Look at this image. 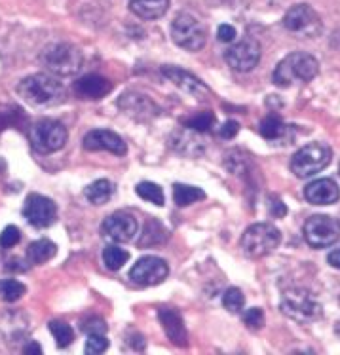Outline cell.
I'll return each mask as SVG.
<instances>
[{
    "label": "cell",
    "mask_w": 340,
    "mask_h": 355,
    "mask_svg": "<svg viewBox=\"0 0 340 355\" xmlns=\"http://www.w3.org/2000/svg\"><path fill=\"white\" fill-rule=\"evenodd\" d=\"M17 92L23 97V101L29 103L33 107H40V109L58 107L67 97L63 84L50 74H31L22 80V84L17 86Z\"/></svg>",
    "instance_id": "1"
},
{
    "label": "cell",
    "mask_w": 340,
    "mask_h": 355,
    "mask_svg": "<svg viewBox=\"0 0 340 355\" xmlns=\"http://www.w3.org/2000/svg\"><path fill=\"white\" fill-rule=\"evenodd\" d=\"M319 73V63L316 58L304 51H295L283 58L274 69V84L280 87H289L295 82H310Z\"/></svg>",
    "instance_id": "2"
},
{
    "label": "cell",
    "mask_w": 340,
    "mask_h": 355,
    "mask_svg": "<svg viewBox=\"0 0 340 355\" xmlns=\"http://www.w3.org/2000/svg\"><path fill=\"white\" fill-rule=\"evenodd\" d=\"M280 310L300 325H308L321 315V304L318 302V298L306 289L283 291L280 298Z\"/></svg>",
    "instance_id": "3"
},
{
    "label": "cell",
    "mask_w": 340,
    "mask_h": 355,
    "mask_svg": "<svg viewBox=\"0 0 340 355\" xmlns=\"http://www.w3.org/2000/svg\"><path fill=\"white\" fill-rule=\"evenodd\" d=\"M42 65L58 76H73L82 69V51L69 42H56L48 46L40 55Z\"/></svg>",
    "instance_id": "4"
},
{
    "label": "cell",
    "mask_w": 340,
    "mask_h": 355,
    "mask_svg": "<svg viewBox=\"0 0 340 355\" xmlns=\"http://www.w3.org/2000/svg\"><path fill=\"white\" fill-rule=\"evenodd\" d=\"M331 158H333L331 146L325 143H310L295 153L291 159V171L297 175L298 179H308L312 175L323 171L331 164Z\"/></svg>",
    "instance_id": "5"
},
{
    "label": "cell",
    "mask_w": 340,
    "mask_h": 355,
    "mask_svg": "<svg viewBox=\"0 0 340 355\" xmlns=\"http://www.w3.org/2000/svg\"><path fill=\"white\" fill-rule=\"evenodd\" d=\"M280 241H282V234L274 225L257 223V225L249 226L241 236V249L247 257L261 259L278 249Z\"/></svg>",
    "instance_id": "6"
},
{
    "label": "cell",
    "mask_w": 340,
    "mask_h": 355,
    "mask_svg": "<svg viewBox=\"0 0 340 355\" xmlns=\"http://www.w3.org/2000/svg\"><path fill=\"white\" fill-rule=\"evenodd\" d=\"M31 143L40 154H51L61 150L67 143V130L56 120H40L31 128Z\"/></svg>",
    "instance_id": "7"
},
{
    "label": "cell",
    "mask_w": 340,
    "mask_h": 355,
    "mask_svg": "<svg viewBox=\"0 0 340 355\" xmlns=\"http://www.w3.org/2000/svg\"><path fill=\"white\" fill-rule=\"evenodd\" d=\"M173 42L187 51H198L205 46V29L194 15L179 14L171 23Z\"/></svg>",
    "instance_id": "8"
},
{
    "label": "cell",
    "mask_w": 340,
    "mask_h": 355,
    "mask_svg": "<svg viewBox=\"0 0 340 355\" xmlns=\"http://www.w3.org/2000/svg\"><path fill=\"white\" fill-rule=\"evenodd\" d=\"M304 239L314 249H325L340 239V220L329 215H314L304 225Z\"/></svg>",
    "instance_id": "9"
},
{
    "label": "cell",
    "mask_w": 340,
    "mask_h": 355,
    "mask_svg": "<svg viewBox=\"0 0 340 355\" xmlns=\"http://www.w3.org/2000/svg\"><path fill=\"white\" fill-rule=\"evenodd\" d=\"M283 27L298 38H316L321 33V19L308 4H295L283 17Z\"/></svg>",
    "instance_id": "10"
},
{
    "label": "cell",
    "mask_w": 340,
    "mask_h": 355,
    "mask_svg": "<svg viewBox=\"0 0 340 355\" xmlns=\"http://www.w3.org/2000/svg\"><path fill=\"white\" fill-rule=\"evenodd\" d=\"M225 59L234 71L249 73V71H253L255 67L259 65L261 44L257 42L255 38H244V40H239V42H236L225 51Z\"/></svg>",
    "instance_id": "11"
},
{
    "label": "cell",
    "mask_w": 340,
    "mask_h": 355,
    "mask_svg": "<svg viewBox=\"0 0 340 355\" xmlns=\"http://www.w3.org/2000/svg\"><path fill=\"white\" fill-rule=\"evenodd\" d=\"M23 217L35 228H48L58 218V207L50 198L42 194H29L23 203Z\"/></svg>",
    "instance_id": "12"
},
{
    "label": "cell",
    "mask_w": 340,
    "mask_h": 355,
    "mask_svg": "<svg viewBox=\"0 0 340 355\" xmlns=\"http://www.w3.org/2000/svg\"><path fill=\"white\" fill-rule=\"evenodd\" d=\"M137 228L139 225L133 215L126 211H116L103 220L101 234L112 243H128L137 234Z\"/></svg>",
    "instance_id": "13"
},
{
    "label": "cell",
    "mask_w": 340,
    "mask_h": 355,
    "mask_svg": "<svg viewBox=\"0 0 340 355\" xmlns=\"http://www.w3.org/2000/svg\"><path fill=\"white\" fill-rule=\"evenodd\" d=\"M167 274H169V268H167V262L164 259L143 257L130 270V279L135 285L148 287V285H158V283L164 282Z\"/></svg>",
    "instance_id": "14"
},
{
    "label": "cell",
    "mask_w": 340,
    "mask_h": 355,
    "mask_svg": "<svg viewBox=\"0 0 340 355\" xmlns=\"http://www.w3.org/2000/svg\"><path fill=\"white\" fill-rule=\"evenodd\" d=\"M84 148L90 153H97V150H107L116 156H124L128 153V146L124 143L120 135H116L114 131L109 130H94L84 137Z\"/></svg>",
    "instance_id": "15"
},
{
    "label": "cell",
    "mask_w": 340,
    "mask_h": 355,
    "mask_svg": "<svg viewBox=\"0 0 340 355\" xmlns=\"http://www.w3.org/2000/svg\"><path fill=\"white\" fill-rule=\"evenodd\" d=\"M162 74H164L171 84H175L177 87H181L185 94L192 95L196 99H203V97L210 95V87L196 78L194 74L187 73V71H182L179 67L166 65L162 69Z\"/></svg>",
    "instance_id": "16"
},
{
    "label": "cell",
    "mask_w": 340,
    "mask_h": 355,
    "mask_svg": "<svg viewBox=\"0 0 340 355\" xmlns=\"http://www.w3.org/2000/svg\"><path fill=\"white\" fill-rule=\"evenodd\" d=\"M304 198L314 205H333L340 200V189L333 179H316L304 189Z\"/></svg>",
    "instance_id": "17"
},
{
    "label": "cell",
    "mask_w": 340,
    "mask_h": 355,
    "mask_svg": "<svg viewBox=\"0 0 340 355\" xmlns=\"http://www.w3.org/2000/svg\"><path fill=\"white\" fill-rule=\"evenodd\" d=\"M158 318L169 340L177 344V346H181V348L189 346V333H187V327H185L181 313L173 310V308H162L158 312Z\"/></svg>",
    "instance_id": "18"
},
{
    "label": "cell",
    "mask_w": 340,
    "mask_h": 355,
    "mask_svg": "<svg viewBox=\"0 0 340 355\" xmlns=\"http://www.w3.org/2000/svg\"><path fill=\"white\" fill-rule=\"evenodd\" d=\"M74 92L84 99H101L112 92V82L99 74H86L74 82Z\"/></svg>",
    "instance_id": "19"
},
{
    "label": "cell",
    "mask_w": 340,
    "mask_h": 355,
    "mask_svg": "<svg viewBox=\"0 0 340 355\" xmlns=\"http://www.w3.org/2000/svg\"><path fill=\"white\" fill-rule=\"evenodd\" d=\"M120 107H122L128 114H135L141 120H146V118L156 116V107L154 103L146 97V95H135V94H126L120 99Z\"/></svg>",
    "instance_id": "20"
},
{
    "label": "cell",
    "mask_w": 340,
    "mask_h": 355,
    "mask_svg": "<svg viewBox=\"0 0 340 355\" xmlns=\"http://www.w3.org/2000/svg\"><path fill=\"white\" fill-rule=\"evenodd\" d=\"M130 8L141 19H158L167 12L169 0H130Z\"/></svg>",
    "instance_id": "21"
},
{
    "label": "cell",
    "mask_w": 340,
    "mask_h": 355,
    "mask_svg": "<svg viewBox=\"0 0 340 355\" xmlns=\"http://www.w3.org/2000/svg\"><path fill=\"white\" fill-rule=\"evenodd\" d=\"M58 253L56 243H51L50 239H37L27 247V259L31 264H44V262L51 261Z\"/></svg>",
    "instance_id": "22"
},
{
    "label": "cell",
    "mask_w": 340,
    "mask_h": 355,
    "mask_svg": "<svg viewBox=\"0 0 340 355\" xmlns=\"http://www.w3.org/2000/svg\"><path fill=\"white\" fill-rule=\"evenodd\" d=\"M112 192H114V187L107 179H99V181L92 182L90 187H86L84 196H86L87 202L94 203V205H105L112 198Z\"/></svg>",
    "instance_id": "23"
},
{
    "label": "cell",
    "mask_w": 340,
    "mask_h": 355,
    "mask_svg": "<svg viewBox=\"0 0 340 355\" xmlns=\"http://www.w3.org/2000/svg\"><path fill=\"white\" fill-rule=\"evenodd\" d=\"M205 194H203L202 189L198 187H190V184H182V182H177L173 187V202L175 205L179 207H187V205H192V203L203 200Z\"/></svg>",
    "instance_id": "24"
},
{
    "label": "cell",
    "mask_w": 340,
    "mask_h": 355,
    "mask_svg": "<svg viewBox=\"0 0 340 355\" xmlns=\"http://www.w3.org/2000/svg\"><path fill=\"white\" fill-rule=\"evenodd\" d=\"M287 131L285 123L278 116H266L261 122V135L268 141H278L283 137V133Z\"/></svg>",
    "instance_id": "25"
},
{
    "label": "cell",
    "mask_w": 340,
    "mask_h": 355,
    "mask_svg": "<svg viewBox=\"0 0 340 355\" xmlns=\"http://www.w3.org/2000/svg\"><path fill=\"white\" fill-rule=\"evenodd\" d=\"M213 123H215V116H213V112L211 110H205V112H198L194 116L187 118V120H182V125L190 131H210L213 128Z\"/></svg>",
    "instance_id": "26"
},
{
    "label": "cell",
    "mask_w": 340,
    "mask_h": 355,
    "mask_svg": "<svg viewBox=\"0 0 340 355\" xmlns=\"http://www.w3.org/2000/svg\"><path fill=\"white\" fill-rule=\"evenodd\" d=\"M137 196L146 200L148 203H154V205H164V192L160 189L156 182H151V181H145V182H139L137 184Z\"/></svg>",
    "instance_id": "27"
},
{
    "label": "cell",
    "mask_w": 340,
    "mask_h": 355,
    "mask_svg": "<svg viewBox=\"0 0 340 355\" xmlns=\"http://www.w3.org/2000/svg\"><path fill=\"white\" fill-rule=\"evenodd\" d=\"M130 261V254L126 253L124 249L116 245H109L105 251H103V262L107 264V268L109 270H120L126 264V262Z\"/></svg>",
    "instance_id": "28"
},
{
    "label": "cell",
    "mask_w": 340,
    "mask_h": 355,
    "mask_svg": "<svg viewBox=\"0 0 340 355\" xmlns=\"http://www.w3.org/2000/svg\"><path fill=\"white\" fill-rule=\"evenodd\" d=\"M50 333L53 334V338H56V344H58V348H67L71 342L74 340V333L71 327L63 323V321H50Z\"/></svg>",
    "instance_id": "29"
},
{
    "label": "cell",
    "mask_w": 340,
    "mask_h": 355,
    "mask_svg": "<svg viewBox=\"0 0 340 355\" xmlns=\"http://www.w3.org/2000/svg\"><path fill=\"white\" fill-rule=\"evenodd\" d=\"M25 295V285L15 279H0V298L6 302H15Z\"/></svg>",
    "instance_id": "30"
},
{
    "label": "cell",
    "mask_w": 340,
    "mask_h": 355,
    "mask_svg": "<svg viewBox=\"0 0 340 355\" xmlns=\"http://www.w3.org/2000/svg\"><path fill=\"white\" fill-rule=\"evenodd\" d=\"M223 306L232 313L241 312L244 306H246V297H244L241 289H238V287H230V289L226 291L225 297H223Z\"/></svg>",
    "instance_id": "31"
},
{
    "label": "cell",
    "mask_w": 340,
    "mask_h": 355,
    "mask_svg": "<svg viewBox=\"0 0 340 355\" xmlns=\"http://www.w3.org/2000/svg\"><path fill=\"white\" fill-rule=\"evenodd\" d=\"M109 348V340L103 334H90L86 342V354L87 355H99Z\"/></svg>",
    "instance_id": "32"
},
{
    "label": "cell",
    "mask_w": 340,
    "mask_h": 355,
    "mask_svg": "<svg viewBox=\"0 0 340 355\" xmlns=\"http://www.w3.org/2000/svg\"><path fill=\"white\" fill-rule=\"evenodd\" d=\"M80 329L90 336V334H105L107 333V323L101 318H87L82 321Z\"/></svg>",
    "instance_id": "33"
},
{
    "label": "cell",
    "mask_w": 340,
    "mask_h": 355,
    "mask_svg": "<svg viewBox=\"0 0 340 355\" xmlns=\"http://www.w3.org/2000/svg\"><path fill=\"white\" fill-rule=\"evenodd\" d=\"M244 323H246L249 329L259 331V329L264 325V313H262L261 308H249V310L244 313Z\"/></svg>",
    "instance_id": "34"
},
{
    "label": "cell",
    "mask_w": 340,
    "mask_h": 355,
    "mask_svg": "<svg viewBox=\"0 0 340 355\" xmlns=\"http://www.w3.org/2000/svg\"><path fill=\"white\" fill-rule=\"evenodd\" d=\"M19 239H22L19 230H17L15 226H6V228L2 230V234H0V245L10 249V247L17 245V243H19Z\"/></svg>",
    "instance_id": "35"
},
{
    "label": "cell",
    "mask_w": 340,
    "mask_h": 355,
    "mask_svg": "<svg viewBox=\"0 0 340 355\" xmlns=\"http://www.w3.org/2000/svg\"><path fill=\"white\" fill-rule=\"evenodd\" d=\"M239 131V123L234 122V120H228V122L223 123V128L219 130V135L223 139H234L238 135Z\"/></svg>",
    "instance_id": "36"
},
{
    "label": "cell",
    "mask_w": 340,
    "mask_h": 355,
    "mask_svg": "<svg viewBox=\"0 0 340 355\" xmlns=\"http://www.w3.org/2000/svg\"><path fill=\"white\" fill-rule=\"evenodd\" d=\"M217 38L221 42H234L236 38V29L232 25H221L217 31Z\"/></svg>",
    "instance_id": "37"
},
{
    "label": "cell",
    "mask_w": 340,
    "mask_h": 355,
    "mask_svg": "<svg viewBox=\"0 0 340 355\" xmlns=\"http://www.w3.org/2000/svg\"><path fill=\"white\" fill-rule=\"evenodd\" d=\"M287 213V209H285V205H283L282 200H275L274 198V202H272V215L274 217H283Z\"/></svg>",
    "instance_id": "38"
},
{
    "label": "cell",
    "mask_w": 340,
    "mask_h": 355,
    "mask_svg": "<svg viewBox=\"0 0 340 355\" xmlns=\"http://www.w3.org/2000/svg\"><path fill=\"white\" fill-rule=\"evenodd\" d=\"M327 262L333 266V268L340 270V247L339 249H334V251H331L329 253V257H327Z\"/></svg>",
    "instance_id": "39"
},
{
    "label": "cell",
    "mask_w": 340,
    "mask_h": 355,
    "mask_svg": "<svg viewBox=\"0 0 340 355\" xmlns=\"http://www.w3.org/2000/svg\"><path fill=\"white\" fill-rule=\"evenodd\" d=\"M25 262L22 259H12V261L8 262V270H14V272H25L27 266H23Z\"/></svg>",
    "instance_id": "40"
},
{
    "label": "cell",
    "mask_w": 340,
    "mask_h": 355,
    "mask_svg": "<svg viewBox=\"0 0 340 355\" xmlns=\"http://www.w3.org/2000/svg\"><path fill=\"white\" fill-rule=\"evenodd\" d=\"M23 352H25V354H42V348L38 346L37 342H31L29 346H25Z\"/></svg>",
    "instance_id": "41"
}]
</instances>
